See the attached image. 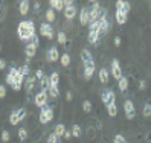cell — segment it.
Segmentation results:
<instances>
[{"mask_svg": "<svg viewBox=\"0 0 151 143\" xmlns=\"http://www.w3.org/2000/svg\"><path fill=\"white\" fill-rule=\"evenodd\" d=\"M17 35H19V38L22 41H28L32 40L35 35V26H34V21L31 20H23L19 23V28H17Z\"/></svg>", "mask_w": 151, "mask_h": 143, "instance_id": "1", "label": "cell"}, {"mask_svg": "<svg viewBox=\"0 0 151 143\" xmlns=\"http://www.w3.org/2000/svg\"><path fill=\"white\" fill-rule=\"evenodd\" d=\"M52 119H54V108L52 107H44V108H41L40 111V123L41 125H46L49 123Z\"/></svg>", "mask_w": 151, "mask_h": 143, "instance_id": "2", "label": "cell"}, {"mask_svg": "<svg viewBox=\"0 0 151 143\" xmlns=\"http://www.w3.org/2000/svg\"><path fill=\"white\" fill-rule=\"evenodd\" d=\"M92 9H90V14H88V23H95V21H99V17H101V11L102 8L99 6L98 2H92Z\"/></svg>", "mask_w": 151, "mask_h": 143, "instance_id": "3", "label": "cell"}, {"mask_svg": "<svg viewBox=\"0 0 151 143\" xmlns=\"http://www.w3.org/2000/svg\"><path fill=\"white\" fill-rule=\"evenodd\" d=\"M24 117H26V110H24V108L14 110V111L9 114V123H11V125H17V123H20Z\"/></svg>", "mask_w": 151, "mask_h": 143, "instance_id": "4", "label": "cell"}, {"mask_svg": "<svg viewBox=\"0 0 151 143\" xmlns=\"http://www.w3.org/2000/svg\"><path fill=\"white\" fill-rule=\"evenodd\" d=\"M110 29V24H109V20H107V14H105V9L101 11V17H99V37L105 35Z\"/></svg>", "mask_w": 151, "mask_h": 143, "instance_id": "5", "label": "cell"}, {"mask_svg": "<svg viewBox=\"0 0 151 143\" xmlns=\"http://www.w3.org/2000/svg\"><path fill=\"white\" fill-rule=\"evenodd\" d=\"M34 102L38 108H44L47 105V90H40L34 97Z\"/></svg>", "mask_w": 151, "mask_h": 143, "instance_id": "6", "label": "cell"}, {"mask_svg": "<svg viewBox=\"0 0 151 143\" xmlns=\"http://www.w3.org/2000/svg\"><path fill=\"white\" fill-rule=\"evenodd\" d=\"M124 111H125V117H127L128 120L134 119L136 111H134V104H133V101H130V99L124 101Z\"/></svg>", "mask_w": 151, "mask_h": 143, "instance_id": "7", "label": "cell"}, {"mask_svg": "<svg viewBox=\"0 0 151 143\" xmlns=\"http://www.w3.org/2000/svg\"><path fill=\"white\" fill-rule=\"evenodd\" d=\"M40 35H43V37L46 38H54V29H52V24L49 23H41L40 24Z\"/></svg>", "mask_w": 151, "mask_h": 143, "instance_id": "8", "label": "cell"}, {"mask_svg": "<svg viewBox=\"0 0 151 143\" xmlns=\"http://www.w3.org/2000/svg\"><path fill=\"white\" fill-rule=\"evenodd\" d=\"M111 73H113V78L118 79V81L122 78V70H121V64H119L118 59L111 61Z\"/></svg>", "mask_w": 151, "mask_h": 143, "instance_id": "9", "label": "cell"}, {"mask_svg": "<svg viewBox=\"0 0 151 143\" xmlns=\"http://www.w3.org/2000/svg\"><path fill=\"white\" fill-rule=\"evenodd\" d=\"M93 73H95V61H88L87 64H84V78L92 79Z\"/></svg>", "mask_w": 151, "mask_h": 143, "instance_id": "10", "label": "cell"}, {"mask_svg": "<svg viewBox=\"0 0 151 143\" xmlns=\"http://www.w3.org/2000/svg\"><path fill=\"white\" fill-rule=\"evenodd\" d=\"M101 101L107 105V104H110L111 101H116L114 99V92L113 90H104L102 93H101Z\"/></svg>", "mask_w": 151, "mask_h": 143, "instance_id": "11", "label": "cell"}, {"mask_svg": "<svg viewBox=\"0 0 151 143\" xmlns=\"http://www.w3.org/2000/svg\"><path fill=\"white\" fill-rule=\"evenodd\" d=\"M35 82H37V78L35 76H28V79L24 81V88H26V93H32V90H34V87H35Z\"/></svg>", "mask_w": 151, "mask_h": 143, "instance_id": "12", "label": "cell"}, {"mask_svg": "<svg viewBox=\"0 0 151 143\" xmlns=\"http://www.w3.org/2000/svg\"><path fill=\"white\" fill-rule=\"evenodd\" d=\"M37 47H38V46H35L34 43H28V46H26V49H24L26 58H28V59L34 58V56H35V52H37Z\"/></svg>", "mask_w": 151, "mask_h": 143, "instance_id": "13", "label": "cell"}, {"mask_svg": "<svg viewBox=\"0 0 151 143\" xmlns=\"http://www.w3.org/2000/svg\"><path fill=\"white\" fill-rule=\"evenodd\" d=\"M75 15H76V8L73 5L64 8V17H66V20H73Z\"/></svg>", "mask_w": 151, "mask_h": 143, "instance_id": "14", "label": "cell"}, {"mask_svg": "<svg viewBox=\"0 0 151 143\" xmlns=\"http://www.w3.org/2000/svg\"><path fill=\"white\" fill-rule=\"evenodd\" d=\"M60 53H58V49L54 46V47H50L49 50H47V61H52V62H54V61H57V59H60Z\"/></svg>", "mask_w": 151, "mask_h": 143, "instance_id": "15", "label": "cell"}, {"mask_svg": "<svg viewBox=\"0 0 151 143\" xmlns=\"http://www.w3.org/2000/svg\"><path fill=\"white\" fill-rule=\"evenodd\" d=\"M114 17H116V21L119 24H124L127 21V12L124 9H116V12H114Z\"/></svg>", "mask_w": 151, "mask_h": 143, "instance_id": "16", "label": "cell"}, {"mask_svg": "<svg viewBox=\"0 0 151 143\" xmlns=\"http://www.w3.org/2000/svg\"><path fill=\"white\" fill-rule=\"evenodd\" d=\"M88 14H90V11H88L87 8H83L81 12H79V23H81L83 26L88 23Z\"/></svg>", "mask_w": 151, "mask_h": 143, "instance_id": "17", "label": "cell"}, {"mask_svg": "<svg viewBox=\"0 0 151 143\" xmlns=\"http://www.w3.org/2000/svg\"><path fill=\"white\" fill-rule=\"evenodd\" d=\"M50 8L54 11H63L64 9V2H61V0H50Z\"/></svg>", "mask_w": 151, "mask_h": 143, "instance_id": "18", "label": "cell"}, {"mask_svg": "<svg viewBox=\"0 0 151 143\" xmlns=\"http://www.w3.org/2000/svg\"><path fill=\"white\" fill-rule=\"evenodd\" d=\"M109 78H110L109 70L105 69V67H102V69L99 70V81H101L102 84H107V82H109Z\"/></svg>", "mask_w": 151, "mask_h": 143, "instance_id": "19", "label": "cell"}, {"mask_svg": "<svg viewBox=\"0 0 151 143\" xmlns=\"http://www.w3.org/2000/svg\"><path fill=\"white\" fill-rule=\"evenodd\" d=\"M107 113H109V116H111V117H114V116L118 114V107H116V102L114 101L107 104Z\"/></svg>", "mask_w": 151, "mask_h": 143, "instance_id": "20", "label": "cell"}, {"mask_svg": "<svg viewBox=\"0 0 151 143\" xmlns=\"http://www.w3.org/2000/svg\"><path fill=\"white\" fill-rule=\"evenodd\" d=\"M47 93L54 97H58L60 96V90H58V85H54V84H49V87H47Z\"/></svg>", "mask_w": 151, "mask_h": 143, "instance_id": "21", "label": "cell"}, {"mask_svg": "<svg viewBox=\"0 0 151 143\" xmlns=\"http://www.w3.org/2000/svg\"><path fill=\"white\" fill-rule=\"evenodd\" d=\"M20 14L22 15H26V14H28L29 12V2H28V0H22V2H20Z\"/></svg>", "mask_w": 151, "mask_h": 143, "instance_id": "22", "label": "cell"}, {"mask_svg": "<svg viewBox=\"0 0 151 143\" xmlns=\"http://www.w3.org/2000/svg\"><path fill=\"white\" fill-rule=\"evenodd\" d=\"M81 59H83L84 64H87L88 61H93V58H92V53L88 52L87 49H83V50H81Z\"/></svg>", "mask_w": 151, "mask_h": 143, "instance_id": "23", "label": "cell"}, {"mask_svg": "<svg viewBox=\"0 0 151 143\" xmlns=\"http://www.w3.org/2000/svg\"><path fill=\"white\" fill-rule=\"evenodd\" d=\"M55 21V11L52 9V8H49V9L46 11V23H54Z\"/></svg>", "mask_w": 151, "mask_h": 143, "instance_id": "24", "label": "cell"}, {"mask_svg": "<svg viewBox=\"0 0 151 143\" xmlns=\"http://www.w3.org/2000/svg\"><path fill=\"white\" fill-rule=\"evenodd\" d=\"M98 38H99V32L98 31H88V43L95 44L98 41Z\"/></svg>", "mask_w": 151, "mask_h": 143, "instance_id": "25", "label": "cell"}, {"mask_svg": "<svg viewBox=\"0 0 151 143\" xmlns=\"http://www.w3.org/2000/svg\"><path fill=\"white\" fill-rule=\"evenodd\" d=\"M54 132L57 134V137H61V136H64V132H66V128H64V125H63V123H58V125H55V128H54Z\"/></svg>", "mask_w": 151, "mask_h": 143, "instance_id": "26", "label": "cell"}, {"mask_svg": "<svg viewBox=\"0 0 151 143\" xmlns=\"http://www.w3.org/2000/svg\"><path fill=\"white\" fill-rule=\"evenodd\" d=\"M60 62H61V66H63V67H67L70 64V55H69V53H63V55L60 56Z\"/></svg>", "mask_w": 151, "mask_h": 143, "instance_id": "27", "label": "cell"}, {"mask_svg": "<svg viewBox=\"0 0 151 143\" xmlns=\"http://www.w3.org/2000/svg\"><path fill=\"white\" fill-rule=\"evenodd\" d=\"M127 88H128V79L125 76H122L119 79V90L121 92H127Z\"/></svg>", "mask_w": 151, "mask_h": 143, "instance_id": "28", "label": "cell"}, {"mask_svg": "<svg viewBox=\"0 0 151 143\" xmlns=\"http://www.w3.org/2000/svg\"><path fill=\"white\" fill-rule=\"evenodd\" d=\"M60 82V75L57 73V72H54L50 76H49V84H54V85H58Z\"/></svg>", "mask_w": 151, "mask_h": 143, "instance_id": "29", "label": "cell"}, {"mask_svg": "<svg viewBox=\"0 0 151 143\" xmlns=\"http://www.w3.org/2000/svg\"><path fill=\"white\" fill-rule=\"evenodd\" d=\"M26 139H28V129H26V128H20L19 129V140L24 142Z\"/></svg>", "mask_w": 151, "mask_h": 143, "instance_id": "30", "label": "cell"}, {"mask_svg": "<svg viewBox=\"0 0 151 143\" xmlns=\"http://www.w3.org/2000/svg\"><path fill=\"white\" fill-rule=\"evenodd\" d=\"M57 38H58V43H60V44H63V46H64V44H66V41H67L66 32H64V31H60V32H58V37H57Z\"/></svg>", "mask_w": 151, "mask_h": 143, "instance_id": "31", "label": "cell"}, {"mask_svg": "<svg viewBox=\"0 0 151 143\" xmlns=\"http://www.w3.org/2000/svg\"><path fill=\"white\" fill-rule=\"evenodd\" d=\"M72 136L73 137H79V136H81V128H79V125H73V127H72Z\"/></svg>", "mask_w": 151, "mask_h": 143, "instance_id": "32", "label": "cell"}, {"mask_svg": "<svg viewBox=\"0 0 151 143\" xmlns=\"http://www.w3.org/2000/svg\"><path fill=\"white\" fill-rule=\"evenodd\" d=\"M142 113H144V117H150L151 116V104H145L144 105V111Z\"/></svg>", "mask_w": 151, "mask_h": 143, "instance_id": "33", "label": "cell"}, {"mask_svg": "<svg viewBox=\"0 0 151 143\" xmlns=\"http://www.w3.org/2000/svg\"><path fill=\"white\" fill-rule=\"evenodd\" d=\"M20 73H22L23 78L29 76V75H31V69H29V66H23V67L20 69Z\"/></svg>", "mask_w": 151, "mask_h": 143, "instance_id": "34", "label": "cell"}, {"mask_svg": "<svg viewBox=\"0 0 151 143\" xmlns=\"http://www.w3.org/2000/svg\"><path fill=\"white\" fill-rule=\"evenodd\" d=\"M40 85H41V90H47V87H49V78L44 76L41 81H40Z\"/></svg>", "mask_w": 151, "mask_h": 143, "instance_id": "35", "label": "cell"}, {"mask_svg": "<svg viewBox=\"0 0 151 143\" xmlns=\"http://www.w3.org/2000/svg\"><path fill=\"white\" fill-rule=\"evenodd\" d=\"M83 110H84L86 113H90V111H92V102H90V101H84V102H83Z\"/></svg>", "mask_w": 151, "mask_h": 143, "instance_id": "36", "label": "cell"}, {"mask_svg": "<svg viewBox=\"0 0 151 143\" xmlns=\"http://www.w3.org/2000/svg\"><path fill=\"white\" fill-rule=\"evenodd\" d=\"M11 139V134L8 129H2V142H9Z\"/></svg>", "mask_w": 151, "mask_h": 143, "instance_id": "37", "label": "cell"}, {"mask_svg": "<svg viewBox=\"0 0 151 143\" xmlns=\"http://www.w3.org/2000/svg\"><path fill=\"white\" fill-rule=\"evenodd\" d=\"M113 143H127V142H125V137H124L122 134H116L113 139Z\"/></svg>", "mask_w": 151, "mask_h": 143, "instance_id": "38", "label": "cell"}, {"mask_svg": "<svg viewBox=\"0 0 151 143\" xmlns=\"http://www.w3.org/2000/svg\"><path fill=\"white\" fill-rule=\"evenodd\" d=\"M60 140H58V137H57V134L55 132H52V134H49V137H47V143H58Z\"/></svg>", "mask_w": 151, "mask_h": 143, "instance_id": "39", "label": "cell"}, {"mask_svg": "<svg viewBox=\"0 0 151 143\" xmlns=\"http://www.w3.org/2000/svg\"><path fill=\"white\" fill-rule=\"evenodd\" d=\"M5 96H6V88L5 85H0V99H3Z\"/></svg>", "mask_w": 151, "mask_h": 143, "instance_id": "40", "label": "cell"}, {"mask_svg": "<svg viewBox=\"0 0 151 143\" xmlns=\"http://www.w3.org/2000/svg\"><path fill=\"white\" fill-rule=\"evenodd\" d=\"M35 78H37V79H40V81H41V79L44 78V73H43V70H37V73H35Z\"/></svg>", "mask_w": 151, "mask_h": 143, "instance_id": "41", "label": "cell"}, {"mask_svg": "<svg viewBox=\"0 0 151 143\" xmlns=\"http://www.w3.org/2000/svg\"><path fill=\"white\" fill-rule=\"evenodd\" d=\"M116 9H124V0H118L116 2Z\"/></svg>", "mask_w": 151, "mask_h": 143, "instance_id": "42", "label": "cell"}, {"mask_svg": "<svg viewBox=\"0 0 151 143\" xmlns=\"http://www.w3.org/2000/svg\"><path fill=\"white\" fill-rule=\"evenodd\" d=\"M124 11L128 14V11H130V3L128 2H124Z\"/></svg>", "mask_w": 151, "mask_h": 143, "instance_id": "43", "label": "cell"}, {"mask_svg": "<svg viewBox=\"0 0 151 143\" xmlns=\"http://www.w3.org/2000/svg\"><path fill=\"white\" fill-rule=\"evenodd\" d=\"M139 88H140V90H145V88H147V82L145 81H140L139 82Z\"/></svg>", "mask_w": 151, "mask_h": 143, "instance_id": "44", "label": "cell"}, {"mask_svg": "<svg viewBox=\"0 0 151 143\" xmlns=\"http://www.w3.org/2000/svg\"><path fill=\"white\" fill-rule=\"evenodd\" d=\"M114 46H116V47L121 46V37H116V38H114Z\"/></svg>", "mask_w": 151, "mask_h": 143, "instance_id": "45", "label": "cell"}, {"mask_svg": "<svg viewBox=\"0 0 151 143\" xmlns=\"http://www.w3.org/2000/svg\"><path fill=\"white\" fill-rule=\"evenodd\" d=\"M64 137L69 140L70 137H72V131H69V129H66V132H64Z\"/></svg>", "mask_w": 151, "mask_h": 143, "instance_id": "46", "label": "cell"}, {"mask_svg": "<svg viewBox=\"0 0 151 143\" xmlns=\"http://www.w3.org/2000/svg\"><path fill=\"white\" fill-rule=\"evenodd\" d=\"M66 99H67V101H72V99H73V94H72V92H67V94H66Z\"/></svg>", "mask_w": 151, "mask_h": 143, "instance_id": "47", "label": "cell"}, {"mask_svg": "<svg viewBox=\"0 0 151 143\" xmlns=\"http://www.w3.org/2000/svg\"><path fill=\"white\" fill-rule=\"evenodd\" d=\"M6 67V62H5V59H0V70H3Z\"/></svg>", "mask_w": 151, "mask_h": 143, "instance_id": "48", "label": "cell"}, {"mask_svg": "<svg viewBox=\"0 0 151 143\" xmlns=\"http://www.w3.org/2000/svg\"><path fill=\"white\" fill-rule=\"evenodd\" d=\"M58 143H61V142H58Z\"/></svg>", "mask_w": 151, "mask_h": 143, "instance_id": "49", "label": "cell"}]
</instances>
